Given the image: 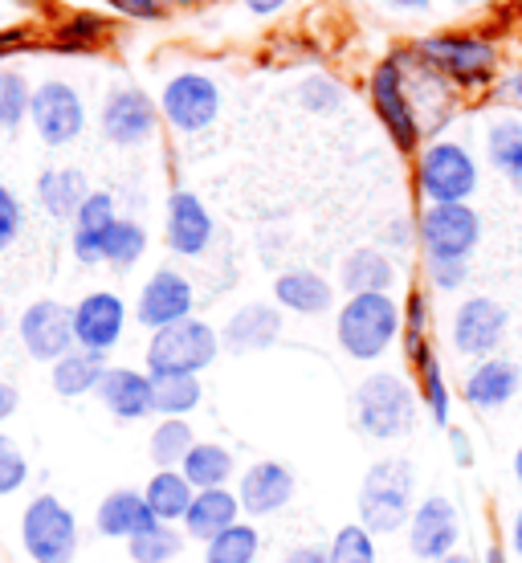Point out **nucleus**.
Returning <instances> with one entry per match:
<instances>
[{
    "mask_svg": "<svg viewBox=\"0 0 522 563\" xmlns=\"http://www.w3.org/2000/svg\"><path fill=\"white\" fill-rule=\"evenodd\" d=\"M16 409H21V393H16V384L0 380V424L9 421Z\"/></svg>",
    "mask_w": 522,
    "mask_h": 563,
    "instance_id": "nucleus-49",
    "label": "nucleus"
},
{
    "mask_svg": "<svg viewBox=\"0 0 522 563\" xmlns=\"http://www.w3.org/2000/svg\"><path fill=\"white\" fill-rule=\"evenodd\" d=\"M159 114H164V119H168V128H176L180 135L209 131L212 123H216V114H221V86L200 70L171 74L168 82H164Z\"/></svg>",
    "mask_w": 522,
    "mask_h": 563,
    "instance_id": "nucleus-13",
    "label": "nucleus"
},
{
    "mask_svg": "<svg viewBox=\"0 0 522 563\" xmlns=\"http://www.w3.org/2000/svg\"><path fill=\"white\" fill-rule=\"evenodd\" d=\"M99 128L114 147H143L159 131V102H152L140 86H119L102 102Z\"/></svg>",
    "mask_w": 522,
    "mask_h": 563,
    "instance_id": "nucleus-15",
    "label": "nucleus"
},
{
    "mask_svg": "<svg viewBox=\"0 0 522 563\" xmlns=\"http://www.w3.org/2000/svg\"><path fill=\"white\" fill-rule=\"evenodd\" d=\"M33 107V90H29L25 74L0 70V131H16L29 119Z\"/></svg>",
    "mask_w": 522,
    "mask_h": 563,
    "instance_id": "nucleus-41",
    "label": "nucleus"
},
{
    "mask_svg": "<svg viewBox=\"0 0 522 563\" xmlns=\"http://www.w3.org/2000/svg\"><path fill=\"white\" fill-rule=\"evenodd\" d=\"M404 335V307L392 295H352L335 314V339L347 360L376 364Z\"/></svg>",
    "mask_w": 522,
    "mask_h": 563,
    "instance_id": "nucleus-3",
    "label": "nucleus"
},
{
    "mask_svg": "<svg viewBox=\"0 0 522 563\" xmlns=\"http://www.w3.org/2000/svg\"><path fill=\"white\" fill-rule=\"evenodd\" d=\"M102 33H107V21H99V16H74L70 25H62V45L78 49V45L99 42Z\"/></svg>",
    "mask_w": 522,
    "mask_h": 563,
    "instance_id": "nucleus-46",
    "label": "nucleus"
},
{
    "mask_svg": "<svg viewBox=\"0 0 522 563\" xmlns=\"http://www.w3.org/2000/svg\"><path fill=\"white\" fill-rule=\"evenodd\" d=\"M519 384H522L519 364L507 360V355H490V360H478V364L466 372L462 400L478 412H498L519 396Z\"/></svg>",
    "mask_w": 522,
    "mask_h": 563,
    "instance_id": "nucleus-21",
    "label": "nucleus"
},
{
    "mask_svg": "<svg viewBox=\"0 0 522 563\" xmlns=\"http://www.w3.org/2000/svg\"><path fill=\"white\" fill-rule=\"evenodd\" d=\"M95 188L86 184V176L78 168H45L42 176H37V200H42V209L54 217V221H70L78 217V209L86 205V197H90Z\"/></svg>",
    "mask_w": 522,
    "mask_h": 563,
    "instance_id": "nucleus-29",
    "label": "nucleus"
},
{
    "mask_svg": "<svg viewBox=\"0 0 522 563\" xmlns=\"http://www.w3.org/2000/svg\"><path fill=\"white\" fill-rule=\"evenodd\" d=\"M107 355L86 352V347H74L70 355H62L57 364H49V384L62 400H82V396L99 393L102 376H107Z\"/></svg>",
    "mask_w": 522,
    "mask_h": 563,
    "instance_id": "nucleus-28",
    "label": "nucleus"
},
{
    "mask_svg": "<svg viewBox=\"0 0 522 563\" xmlns=\"http://www.w3.org/2000/svg\"><path fill=\"white\" fill-rule=\"evenodd\" d=\"M437 563H486L481 555H469V551H453V555H445V560Z\"/></svg>",
    "mask_w": 522,
    "mask_h": 563,
    "instance_id": "nucleus-56",
    "label": "nucleus"
},
{
    "mask_svg": "<svg viewBox=\"0 0 522 563\" xmlns=\"http://www.w3.org/2000/svg\"><path fill=\"white\" fill-rule=\"evenodd\" d=\"M111 4L123 16H135V21H156L168 9V0H111Z\"/></svg>",
    "mask_w": 522,
    "mask_h": 563,
    "instance_id": "nucleus-47",
    "label": "nucleus"
},
{
    "mask_svg": "<svg viewBox=\"0 0 522 563\" xmlns=\"http://www.w3.org/2000/svg\"><path fill=\"white\" fill-rule=\"evenodd\" d=\"M510 555L522 560V507L514 510V519H510Z\"/></svg>",
    "mask_w": 522,
    "mask_h": 563,
    "instance_id": "nucleus-51",
    "label": "nucleus"
},
{
    "mask_svg": "<svg viewBox=\"0 0 522 563\" xmlns=\"http://www.w3.org/2000/svg\"><path fill=\"white\" fill-rule=\"evenodd\" d=\"M152 396H156V417H188L200 409L204 388L200 376H152Z\"/></svg>",
    "mask_w": 522,
    "mask_h": 563,
    "instance_id": "nucleus-37",
    "label": "nucleus"
},
{
    "mask_svg": "<svg viewBox=\"0 0 522 563\" xmlns=\"http://www.w3.org/2000/svg\"><path fill=\"white\" fill-rule=\"evenodd\" d=\"M212 212L209 205L197 197V192H188V188H176L164 205V241H168V250L176 257H200L204 250L212 245Z\"/></svg>",
    "mask_w": 522,
    "mask_h": 563,
    "instance_id": "nucleus-19",
    "label": "nucleus"
},
{
    "mask_svg": "<svg viewBox=\"0 0 522 563\" xmlns=\"http://www.w3.org/2000/svg\"><path fill=\"white\" fill-rule=\"evenodd\" d=\"M16 339H21L29 360L57 364L62 355H70L78 347V339H74V307L57 302V298H33L21 310V319H16Z\"/></svg>",
    "mask_w": 522,
    "mask_h": 563,
    "instance_id": "nucleus-12",
    "label": "nucleus"
},
{
    "mask_svg": "<svg viewBox=\"0 0 522 563\" xmlns=\"http://www.w3.org/2000/svg\"><path fill=\"white\" fill-rule=\"evenodd\" d=\"M445 441H449L453 462L462 465V470H469V465H474V437H469L466 429H457V424H449V429H445Z\"/></svg>",
    "mask_w": 522,
    "mask_h": 563,
    "instance_id": "nucleus-48",
    "label": "nucleus"
},
{
    "mask_svg": "<svg viewBox=\"0 0 522 563\" xmlns=\"http://www.w3.org/2000/svg\"><path fill=\"white\" fill-rule=\"evenodd\" d=\"M29 482V457L25 450L16 445L9 433H0V498H9V494L25 490Z\"/></svg>",
    "mask_w": 522,
    "mask_h": 563,
    "instance_id": "nucleus-43",
    "label": "nucleus"
},
{
    "mask_svg": "<svg viewBox=\"0 0 522 563\" xmlns=\"http://www.w3.org/2000/svg\"><path fill=\"white\" fill-rule=\"evenodd\" d=\"M127 331V302L114 290H90L74 302V339L86 352L111 355Z\"/></svg>",
    "mask_w": 522,
    "mask_h": 563,
    "instance_id": "nucleus-17",
    "label": "nucleus"
},
{
    "mask_svg": "<svg viewBox=\"0 0 522 563\" xmlns=\"http://www.w3.org/2000/svg\"><path fill=\"white\" fill-rule=\"evenodd\" d=\"M192 445H197V433L184 417H159V424L147 437V457L156 470H180Z\"/></svg>",
    "mask_w": 522,
    "mask_h": 563,
    "instance_id": "nucleus-34",
    "label": "nucleus"
},
{
    "mask_svg": "<svg viewBox=\"0 0 522 563\" xmlns=\"http://www.w3.org/2000/svg\"><path fill=\"white\" fill-rule=\"evenodd\" d=\"M4 331H9V323H4V310H0V339H4Z\"/></svg>",
    "mask_w": 522,
    "mask_h": 563,
    "instance_id": "nucleus-59",
    "label": "nucleus"
},
{
    "mask_svg": "<svg viewBox=\"0 0 522 563\" xmlns=\"http://www.w3.org/2000/svg\"><path fill=\"white\" fill-rule=\"evenodd\" d=\"M510 327V310L490 295H469L457 302L449 319V343L462 360H490L498 355Z\"/></svg>",
    "mask_w": 522,
    "mask_h": 563,
    "instance_id": "nucleus-10",
    "label": "nucleus"
},
{
    "mask_svg": "<svg viewBox=\"0 0 522 563\" xmlns=\"http://www.w3.org/2000/svg\"><path fill=\"white\" fill-rule=\"evenodd\" d=\"M192 307H197L192 282L184 278L180 269L159 266L152 278L143 282L140 298H135V323L147 327V331H164V327L192 319Z\"/></svg>",
    "mask_w": 522,
    "mask_h": 563,
    "instance_id": "nucleus-16",
    "label": "nucleus"
},
{
    "mask_svg": "<svg viewBox=\"0 0 522 563\" xmlns=\"http://www.w3.org/2000/svg\"><path fill=\"white\" fill-rule=\"evenodd\" d=\"M409 555L421 563H437L453 551H462V510L449 494H424L417 510H412L409 527Z\"/></svg>",
    "mask_w": 522,
    "mask_h": 563,
    "instance_id": "nucleus-11",
    "label": "nucleus"
},
{
    "mask_svg": "<svg viewBox=\"0 0 522 563\" xmlns=\"http://www.w3.org/2000/svg\"><path fill=\"white\" fill-rule=\"evenodd\" d=\"M424 278L433 290L441 295H453V290H462L469 278V262H449V257H424Z\"/></svg>",
    "mask_w": 522,
    "mask_h": 563,
    "instance_id": "nucleus-44",
    "label": "nucleus"
},
{
    "mask_svg": "<svg viewBox=\"0 0 522 563\" xmlns=\"http://www.w3.org/2000/svg\"><path fill=\"white\" fill-rule=\"evenodd\" d=\"M114 221H119V212H114L111 192H90L70 225V250L82 266H99L102 262V245H107V233H111Z\"/></svg>",
    "mask_w": 522,
    "mask_h": 563,
    "instance_id": "nucleus-26",
    "label": "nucleus"
},
{
    "mask_svg": "<svg viewBox=\"0 0 522 563\" xmlns=\"http://www.w3.org/2000/svg\"><path fill=\"white\" fill-rule=\"evenodd\" d=\"M82 527L57 494H33L21 510V548L33 563H74Z\"/></svg>",
    "mask_w": 522,
    "mask_h": 563,
    "instance_id": "nucleus-6",
    "label": "nucleus"
},
{
    "mask_svg": "<svg viewBox=\"0 0 522 563\" xmlns=\"http://www.w3.org/2000/svg\"><path fill=\"white\" fill-rule=\"evenodd\" d=\"M188 548V536L184 527H171V522H156L147 527L143 536H135L127 543V560L131 563H176Z\"/></svg>",
    "mask_w": 522,
    "mask_h": 563,
    "instance_id": "nucleus-35",
    "label": "nucleus"
},
{
    "mask_svg": "<svg viewBox=\"0 0 522 563\" xmlns=\"http://www.w3.org/2000/svg\"><path fill=\"white\" fill-rule=\"evenodd\" d=\"M143 250H147V229L140 221H131V217H119L111 225V233H107L102 262L114 269H131L143 257Z\"/></svg>",
    "mask_w": 522,
    "mask_h": 563,
    "instance_id": "nucleus-39",
    "label": "nucleus"
},
{
    "mask_svg": "<svg viewBox=\"0 0 522 563\" xmlns=\"http://www.w3.org/2000/svg\"><path fill=\"white\" fill-rule=\"evenodd\" d=\"M417 465L400 453H388V457H376V462L364 470L359 478V490H355V515L364 522L371 536H396L404 531L417 510Z\"/></svg>",
    "mask_w": 522,
    "mask_h": 563,
    "instance_id": "nucleus-1",
    "label": "nucleus"
},
{
    "mask_svg": "<svg viewBox=\"0 0 522 563\" xmlns=\"http://www.w3.org/2000/svg\"><path fill=\"white\" fill-rule=\"evenodd\" d=\"M510 474H514V482H519V490H522V441H519V450H514V457H510Z\"/></svg>",
    "mask_w": 522,
    "mask_h": 563,
    "instance_id": "nucleus-57",
    "label": "nucleus"
},
{
    "mask_svg": "<svg viewBox=\"0 0 522 563\" xmlns=\"http://www.w3.org/2000/svg\"><path fill=\"white\" fill-rule=\"evenodd\" d=\"M241 498L237 490H229V486H221V490H197V498H192V507H188V515H184V536H188V543H212V539L221 536V531H229V527H237L241 522Z\"/></svg>",
    "mask_w": 522,
    "mask_h": 563,
    "instance_id": "nucleus-24",
    "label": "nucleus"
},
{
    "mask_svg": "<svg viewBox=\"0 0 522 563\" xmlns=\"http://www.w3.org/2000/svg\"><path fill=\"white\" fill-rule=\"evenodd\" d=\"M486 159L490 168L522 197V123L519 119H495L486 131Z\"/></svg>",
    "mask_w": 522,
    "mask_h": 563,
    "instance_id": "nucleus-32",
    "label": "nucleus"
},
{
    "mask_svg": "<svg viewBox=\"0 0 522 563\" xmlns=\"http://www.w3.org/2000/svg\"><path fill=\"white\" fill-rule=\"evenodd\" d=\"M147 527H156V515L147 510L143 490L119 486V490L102 494V503L95 507V536L99 539H119L131 543L135 536H143Z\"/></svg>",
    "mask_w": 522,
    "mask_h": 563,
    "instance_id": "nucleus-23",
    "label": "nucleus"
},
{
    "mask_svg": "<svg viewBox=\"0 0 522 563\" xmlns=\"http://www.w3.org/2000/svg\"><path fill=\"white\" fill-rule=\"evenodd\" d=\"M99 405L111 412L114 421H143L156 412V396H152V372L147 367H107L99 384Z\"/></svg>",
    "mask_w": 522,
    "mask_h": 563,
    "instance_id": "nucleus-22",
    "label": "nucleus"
},
{
    "mask_svg": "<svg viewBox=\"0 0 522 563\" xmlns=\"http://www.w3.org/2000/svg\"><path fill=\"white\" fill-rule=\"evenodd\" d=\"M143 498H147V510L156 515V522L180 527L192 498H197V486L184 478V470H156L143 486Z\"/></svg>",
    "mask_w": 522,
    "mask_h": 563,
    "instance_id": "nucleus-30",
    "label": "nucleus"
},
{
    "mask_svg": "<svg viewBox=\"0 0 522 563\" xmlns=\"http://www.w3.org/2000/svg\"><path fill=\"white\" fill-rule=\"evenodd\" d=\"M396 278H400L396 262L384 254V250H376V245L352 250L340 266V286L347 290V298L352 295H392Z\"/></svg>",
    "mask_w": 522,
    "mask_h": 563,
    "instance_id": "nucleus-27",
    "label": "nucleus"
},
{
    "mask_svg": "<svg viewBox=\"0 0 522 563\" xmlns=\"http://www.w3.org/2000/svg\"><path fill=\"white\" fill-rule=\"evenodd\" d=\"M352 412L367 441H404L421 421V393L400 372H371L355 384Z\"/></svg>",
    "mask_w": 522,
    "mask_h": 563,
    "instance_id": "nucleus-2",
    "label": "nucleus"
},
{
    "mask_svg": "<svg viewBox=\"0 0 522 563\" xmlns=\"http://www.w3.org/2000/svg\"><path fill=\"white\" fill-rule=\"evenodd\" d=\"M29 123L37 131L45 147H66L86 131V102L70 82L49 78L33 90V107H29Z\"/></svg>",
    "mask_w": 522,
    "mask_h": 563,
    "instance_id": "nucleus-14",
    "label": "nucleus"
},
{
    "mask_svg": "<svg viewBox=\"0 0 522 563\" xmlns=\"http://www.w3.org/2000/svg\"><path fill=\"white\" fill-rule=\"evenodd\" d=\"M180 470L197 490H221V486H229L233 474H237V457H233V450H225L221 441H197L192 453L184 457Z\"/></svg>",
    "mask_w": 522,
    "mask_h": 563,
    "instance_id": "nucleus-31",
    "label": "nucleus"
},
{
    "mask_svg": "<svg viewBox=\"0 0 522 563\" xmlns=\"http://www.w3.org/2000/svg\"><path fill=\"white\" fill-rule=\"evenodd\" d=\"M376 536L367 531L364 522H343L340 531L326 543V563H376Z\"/></svg>",
    "mask_w": 522,
    "mask_h": 563,
    "instance_id": "nucleus-40",
    "label": "nucleus"
},
{
    "mask_svg": "<svg viewBox=\"0 0 522 563\" xmlns=\"http://www.w3.org/2000/svg\"><path fill=\"white\" fill-rule=\"evenodd\" d=\"M502 95H507L510 102H519V107H522V70H514L507 82H502Z\"/></svg>",
    "mask_w": 522,
    "mask_h": 563,
    "instance_id": "nucleus-54",
    "label": "nucleus"
},
{
    "mask_svg": "<svg viewBox=\"0 0 522 563\" xmlns=\"http://www.w3.org/2000/svg\"><path fill=\"white\" fill-rule=\"evenodd\" d=\"M481 560H486V563H510L507 560V548H490L486 555H481Z\"/></svg>",
    "mask_w": 522,
    "mask_h": 563,
    "instance_id": "nucleus-58",
    "label": "nucleus"
},
{
    "mask_svg": "<svg viewBox=\"0 0 522 563\" xmlns=\"http://www.w3.org/2000/svg\"><path fill=\"white\" fill-rule=\"evenodd\" d=\"M298 494V478L295 470L286 462H254L241 470L237 478V498H241V510L249 515V519H269V515H278L295 503Z\"/></svg>",
    "mask_w": 522,
    "mask_h": 563,
    "instance_id": "nucleus-18",
    "label": "nucleus"
},
{
    "mask_svg": "<svg viewBox=\"0 0 522 563\" xmlns=\"http://www.w3.org/2000/svg\"><path fill=\"white\" fill-rule=\"evenodd\" d=\"M21 221H25V212H21V200L9 184H0V254L9 250L21 233Z\"/></svg>",
    "mask_w": 522,
    "mask_h": 563,
    "instance_id": "nucleus-45",
    "label": "nucleus"
},
{
    "mask_svg": "<svg viewBox=\"0 0 522 563\" xmlns=\"http://www.w3.org/2000/svg\"><path fill=\"white\" fill-rule=\"evenodd\" d=\"M257 555H262V531L249 519L204 543V563H257Z\"/></svg>",
    "mask_w": 522,
    "mask_h": 563,
    "instance_id": "nucleus-36",
    "label": "nucleus"
},
{
    "mask_svg": "<svg viewBox=\"0 0 522 563\" xmlns=\"http://www.w3.org/2000/svg\"><path fill=\"white\" fill-rule=\"evenodd\" d=\"M221 352H225L221 347V331L192 314V319H184L176 327L152 331L143 364H147L152 376H200V372H209L216 364Z\"/></svg>",
    "mask_w": 522,
    "mask_h": 563,
    "instance_id": "nucleus-4",
    "label": "nucleus"
},
{
    "mask_svg": "<svg viewBox=\"0 0 522 563\" xmlns=\"http://www.w3.org/2000/svg\"><path fill=\"white\" fill-rule=\"evenodd\" d=\"M412 54L457 86H486L498 70V49L478 33H433L421 37Z\"/></svg>",
    "mask_w": 522,
    "mask_h": 563,
    "instance_id": "nucleus-8",
    "label": "nucleus"
},
{
    "mask_svg": "<svg viewBox=\"0 0 522 563\" xmlns=\"http://www.w3.org/2000/svg\"><path fill=\"white\" fill-rule=\"evenodd\" d=\"M384 4H392V9H409V13H421V9H429V0H384Z\"/></svg>",
    "mask_w": 522,
    "mask_h": 563,
    "instance_id": "nucleus-55",
    "label": "nucleus"
},
{
    "mask_svg": "<svg viewBox=\"0 0 522 563\" xmlns=\"http://www.w3.org/2000/svg\"><path fill=\"white\" fill-rule=\"evenodd\" d=\"M274 302L282 310H290V314L314 319V314H326V310L335 307V286L319 269L295 266L274 278Z\"/></svg>",
    "mask_w": 522,
    "mask_h": 563,
    "instance_id": "nucleus-25",
    "label": "nucleus"
},
{
    "mask_svg": "<svg viewBox=\"0 0 522 563\" xmlns=\"http://www.w3.org/2000/svg\"><path fill=\"white\" fill-rule=\"evenodd\" d=\"M417 241L424 257L469 262L481 245V217L474 205H424L417 217Z\"/></svg>",
    "mask_w": 522,
    "mask_h": 563,
    "instance_id": "nucleus-9",
    "label": "nucleus"
},
{
    "mask_svg": "<svg viewBox=\"0 0 522 563\" xmlns=\"http://www.w3.org/2000/svg\"><path fill=\"white\" fill-rule=\"evenodd\" d=\"M278 339H282V307L278 302H245L221 327V347L229 355L269 352Z\"/></svg>",
    "mask_w": 522,
    "mask_h": 563,
    "instance_id": "nucleus-20",
    "label": "nucleus"
},
{
    "mask_svg": "<svg viewBox=\"0 0 522 563\" xmlns=\"http://www.w3.org/2000/svg\"><path fill=\"white\" fill-rule=\"evenodd\" d=\"M384 238L392 241V245H409V241L417 238V233H412V229H409V221H392V225H388V233H384Z\"/></svg>",
    "mask_w": 522,
    "mask_h": 563,
    "instance_id": "nucleus-52",
    "label": "nucleus"
},
{
    "mask_svg": "<svg viewBox=\"0 0 522 563\" xmlns=\"http://www.w3.org/2000/svg\"><path fill=\"white\" fill-rule=\"evenodd\" d=\"M367 99H371V111H376V119H380L384 131H388V140H392L400 152H417V147H421L424 123H421L417 102H412L404 57H400V54L384 57L380 66L371 70Z\"/></svg>",
    "mask_w": 522,
    "mask_h": 563,
    "instance_id": "nucleus-7",
    "label": "nucleus"
},
{
    "mask_svg": "<svg viewBox=\"0 0 522 563\" xmlns=\"http://www.w3.org/2000/svg\"><path fill=\"white\" fill-rule=\"evenodd\" d=\"M412 376H417L421 409L429 412V421L437 424V429H449L453 424V388H449V380H445V372H441L437 352L424 355L421 364L412 367Z\"/></svg>",
    "mask_w": 522,
    "mask_h": 563,
    "instance_id": "nucleus-33",
    "label": "nucleus"
},
{
    "mask_svg": "<svg viewBox=\"0 0 522 563\" xmlns=\"http://www.w3.org/2000/svg\"><path fill=\"white\" fill-rule=\"evenodd\" d=\"M429 323H433L429 298H424V290H412L409 302H404V335H400L409 367H417L424 360V355L433 352V339H429Z\"/></svg>",
    "mask_w": 522,
    "mask_h": 563,
    "instance_id": "nucleus-38",
    "label": "nucleus"
},
{
    "mask_svg": "<svg viewBox=\"0 0 522 563\" xmlns=\"http://www.w3.org/2000/svg\"><path fill=\"white\" fill-rule=\"evenodd\" d=\"M286 0H245V9L249 13H257V16H269V13H278Z\"/></svg>",
    "mask_w": 522,
    "mask_h": 563,
    "instance_id": "nucleus-53",
    "label": "nucleus"
},
{
    "mask_svg": "<svg viewBox=\"0 0 522 563\" xmlns=\"http://www.w3.org/2000/svg\"><path fill=\"white\" fill-rule=\"evenodd\" d=\"M478 184L481 168L466 143L433 140L417 155V192L424 205H469Z\"/></svg>",
    "mask_w": 522,
    "mask_h": 563,
    "instance_id": "nucleus-5",
    "label": "nucleus"
},
{
    "mask_svg": "<svg viewBox=\"0 0 522 563\" xmlns=\"http://www.w3.org/2000/svg\"><path fill=\"white\" fill-rule=\"evenodd\" d=\"M298 107L311 114H335L343 107V86L331 74H311L298 82Z\"/></svg>",
    "mask_w": 522,
    "mask_h": 563,
    "instance_id": "nucleus-42",
    "label": "nucleus"
},
{
    "mask_svg": "<svg viewBox=\"0 0 522 563\" xmlns=\"http://www.w3.org/2000/svg\"><path fill=\"white\" fill-rule=\"evenodd\" d=\"M282 563H326V548H319V543H302V548L286 551Z\"/></svg>",
    "mask_w": 522,
    "mask_h": 563,
    "instance_id": "nucleus-50",
    "label": "nucleus"
}]
</instances>
